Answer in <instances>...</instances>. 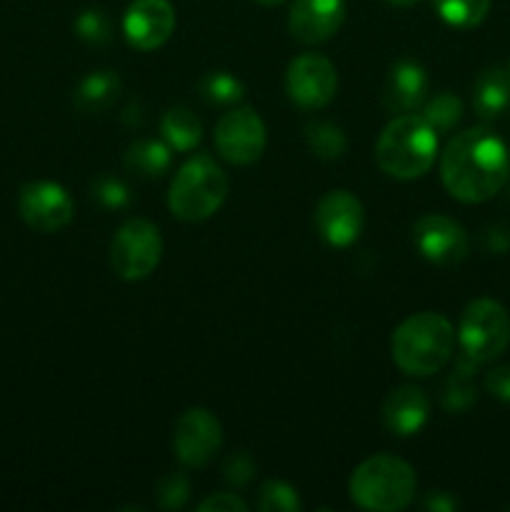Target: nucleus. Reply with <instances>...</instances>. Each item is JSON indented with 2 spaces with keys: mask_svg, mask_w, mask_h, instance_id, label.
<instances>
[{
  "mask_svg": "<svg viewBox=\"0 0 510 512\" xmlns=\"http://www.w3.org/2000/svg\"><path fill=\"white\" fill-rule=\"evenodd\" d=\"M510 173V155L490 128H470L455 135L440 158L445 190L460 203H485L495 198Z\"/></svg>",
  "mask_w": 510,
  "mask_h": 512,
  "instance_id": "f257e3e1",
  "label": "nucleus"
},
{
  "mask_svg": "<svg viewBox=\"0 0 510 512\" xmlns=\"http://www.w3.org/2000/svg\"><path fill=\"white\" fill-rule=\"evenodd\" d=\"M438 158V133L423 115L403 113L390 120L375 143V160L388 178H423Z\"/></svg>",
  "mask_w": 510,
  "mask_h": 512,
  "instance_id": "f03ea898",
  "label": "nucleus"
},
{
  "mask_svg": "<svg viewBox=\"0 0 510 512\" xmlns=\"http://www.w3.org/2000/svg\"><path fill=\"white\" fill-rule=\"evenodd\" d=\"M455 330L440 313H415L395 328L390 350L405 375H433L453 358Z\"/></svg>",
  "mask_w": 510,
  "mask_h": 512,
  "instance_id": "7ed1b4c3",
  "label": "nucleus"
},
{
  "mask_svg": "<svg viewBox=\"0 0 510 512\" xmlns=\"http://www.w3.org/2000/svg\"><path fill=\"white\" fill-rule=\"evenodd\" d=\"M415 470L395 455H373L350 475V498L358 508L400 512L415 498Z\"/></svg>",
  "mask_w": 510,
  "mask_h": 512,
  "instance_id": "20e7f679",
  "label": "nucleus"
},
{
  "mask_svg": "<svg viewBox=\"0 0 510 512\" xmlns=\"http://www.w3.org/2000/svg\"><path fill=\"white\" fill-rule=\"evenodd\" d=\"M228 198V175L210 155H195L180 165L170 183L168 208L183 223H203L223 208Z\"/></svg>",
  "mask_w": 510,
  "mask_h": 512,
  "instance_id": "39448f33",
  "label": "nucleus"
},
{
  "mask_svg": "<svg viewBox=\"0 0 510 512\" xmlns=\"http://www.w3.org/2000/svg\"><path fill=\"white\" fill-rule=\"evenodd\" d=\"M460 350L478 365L493 363L510 345V315L498 300L478 298L463 310L458 328Z\"/></svg>",
  "mask_w": 510,
  "mask_h": 512,
  "instance_id": "423d86ee",
  "label": "nucleus"
},
{
  "mask_svg": "<svg viewBox=\"0 0 510 512\" xmlns=\"http://www.w3.org/2000/svg\"><path fill=\"white\" fill-rule=\"evenodd\" d=\"M163 255V238L160 230L150 220L130 218L125 220L113 235L110 243V268L118 278L143 280L150 273H155Z\"/></svg>",
  "mask_w": 510,
  "mask_h": 512,
  "instance_id": "0eeeda50",
  "label": "nucleus"
},
{
  "mask_svg": "<svg viewBox=\"0 0 510 512\" xmlns=\"http://www.w3.org/2000/svg\"><path fill=\"white\" fill-rule=\"evenodd\" d=\"M285 90L298 108H325L338 93V70L325 55L303 53L290 60L285 73Z\"/></svg>",
  "mask_w": 510,
  "mask_h": 512,
  "instance_id": "6e6552de",
  "label": "nucleus"
},
{
  "mask_svg": "<svg viewBox=\"0 0 510 512\" xmlns=\"http://www.w3.org/2000/svg\"><path fill=\"white\" fill-rule=\"evenodd\" d=\"M265 143V123L253 108L228 110L215 125V148L230 165H250L260 160Z\"/></svg>",
  "mask_w": 510,
  "mask_h": 512,
  "instance_id": "1a4fd4ad",
  "label": "nucleus"
},
{
  "mask_svg": "<svg viewBox=\"0 0 510 512\" xmlns=\"http://www.w3.org/2000/svg\"><path fill=\"white\" fill-rule=\"evenodd\" d=\"M18 213L38 233H58L73 220L75 203L63 185L53 180H33L20 188Z\"/></svg>",
  "mask_w": 510,
  "mask_h": 512,
  "instance_id": "9d476101",
  "label": "nucleus"
},
{
  "mask_svg": "<svg viewBox=\"0 0 510 512\" xmlns=\"http://www.w3.org/2000/svg\"><path fill=\"white\" fill-rule=\"evenodd\" d=\"M223 445L220 420L208 408H190L175 420L173 448L175 455L188 468H203L218 455Z\"/></svg>",
  "mask_w": 510,
  "mask_h": 512,
  "instance_id": "9b49d317",
  "label": "nucleus"
},
{
  "mask_svg": "<svg viewBox=\"0 0 510 512\" xmlns=\"http://www.w3.org/2000/svg\"><path fill=\"white\" fill-rule=\"evenodd\" d=\"M363 225V203L348 190H330L315 205V230L330 248H350Z\"/></svg>",
  "mask_w": 510,
  "mask_h": 512,
  "instance_id": "f8f14e48",
  "label": "nucleus"
},
{
  "mask_svg": "<svg viewBox=\"0 0 510 512\" xmlns=\"http://www.w3.org/2000/svg\"><path fill=\"white\" fill-rule=\"evenodd\" d=\"M413 243L425 260L435 265H458L468 258V235L458 220L428 213L413 225Z\"/></svg>",
  "mask_w": 510,
  "mask_h": 512,
  "instance_id": "ddd939ff",
  "label": "nucleus"
},
{
  "mask_svg": "<svg viewBox=\"0 0 510 512\" xmlns=\"http://www.w3.org/2000/svg\"><path fill=\"white\" fill-rule=\"evenodd\" d=\"M175 10L170 0H133L123 15V33L135 50H155L170 40Z\"/></svg>",
  "mask_w": 510,
  "mask_h": 512,
  "instance_id": "4468645a",
  "label": "nucleus"
},
{
  "mask_svg": "<svg viewBox=\"0 0 510 512\" xmlns=\"http://www.w3.org/2000/svg\"><path fill=\"white\" fill-rule=\"evenodd\" d=\"M343 23V0H295L288 15L290 35L305 45L325 43L343 28Z\"/></svg>",
  "mask_w": 510,
  "mask_h": 512,
  "instance_id": "2eb2a0df",
  "label": "nucleus"
},
{
  "mask_svg": "<svg viewBox=\"0 0 510 512\" xmlns=\"http://www.w3.org/2000/svg\"><path fill=\"white\" fill-rule=\"evenodd\" d=\"M430 415V403L425 393L415 385H403L385 395L383 423L398 438H410L425 428Z\"/></svg>",
  "mask_w": 510,
  "mask_h": 512,
  "instance_id": "dca6fc26",
  "label": "nucleus"
},
{
  "mask_svg": "<svg viewBox=\"0 0 510 512\" xmlns=\"http://www.w3.org/2000/svg\"><path fill=\"white\" fill-rule=\"evenodd\" d=\"M428 93V73L415 60H398L390 68L383 88V103L390 113H410L420 108Z\"/></svg>",
  "mask_w": 510,
  "mask_h": 512,
  "instance_id": "f3484780",
  "label": "nucleus"
},
{
  "mask_svg": "<svg viewBox=\"0 0 510 512\" xmlns=\"http://www.w3.org/2000/svg\"><path fill=\"white\" fill-rule=\"evenodd\" d=\"M473 108L483 120H495L510 108V73L485 68L473 85Z\"/></svg>",
  "mask_w": 510,
  "mask_h": 512,
  "instance_id": "a211bd4d",
  "label": "nucleus"
},
{
  "mask_svg": "<svg viewBox=\"0 0 510 512\" xmlns=\"http://www.w3.org/2000/svg\"><path fill=\"white\" fill-rule=\"evenodd\" d=\"M170 163H173V153H170V145L163 143V140H135L123 155L125 170L145 180L160 178L163 173H168Z\"/></svg>",
  "mask_w": 510,
  "mask_h": 512,
  "instance_id": "6ab92c4d",
  "label": "nucleus"
},
{
  "mask_svg": "<svg viewBox=\"0 0 510 512\" xmlns=\"http://www.w3.org/2000/svg\"><path fill=\"white\" fill-rule=\"evenodd\" d=\"M120 90L123 83L115 70H93L75 90V105L85 113H100L118 100Z\"/></svg>",
  "mask_w": 510,
  "mask_h": 512,
  "instance_id": "aec40b11",
  "label": "nucleus"
},
{
  "mask_svg": "<svg viewBox=\"0 0 510 512\" xmlns=\"http://www.w3.org/2000/svg\"><path fill=\"white\" fill-rule=\"evenodd\" d=\"M475 373H478V363L470 360L468 355L460 353L455 360V370L448 378V385L443 390V408L448 413H465L475 405L478 390H475Z\"/></svg>",
  "mask_w": 510,
  "mask_h": 512,
  "instance_id": "412c9836",
  "label": "nucleus"
},
{
  "mask_svg": "<svg viewBox=\"0 0 510 512\" xmlns=\"http://www.w3.org/2000/svg\"><path fill=\"white\" fill-rule=\"evenodd\" d=\"M160 133H163V140L170 145V150L188 153L203 140V125L188 108H170L160 120Z\"/></svg>",
  "mask_w": 510,
  "mask_h": 512,
  "instance_id": "4be33fe9",
  "label": "nucleus"
},
{
  "mask_svg": "<svg viewBox=\"0 0 510 512\" xmlns=\"http://www.w3.org/2000/svg\"><path fill=\"white\" fill-rule=\"evenodd\" d=\"M305 140H308L310 153L320 160H338L348 150V138H345L343 130L333 123H325V120L305 125Z\"/></svg>",
  "mask_w": 510,
  "mask_h": 512,
  "instance_id": "5701e85b",
  "label": "nucleus"
},
{
  "mask_svg": "<svg viewBox=\"0 0 510 512\" xmlns=\"http://www.w3.org/2000/svg\"><path fill=\"white\" fill-rule=\"evenodd\" d=\"M433 8L453 28H475L488 15L490 0H433Z\"/></svg>",
  "mask_w": 510,
  "mask_h": 512,
  "instance_id": "b1692460",
  "label": "nucleus"
},
{
  "mask_svg": "<svg viewBox=\"0 0 510 512\" xmlns=\"http://www.w3.org/2000/svg\"><path fill=\"white\" fill-rule=\"evenodd\" d=\"M200 98L210 105H235L245 98V85L225 70L203 75L198 85Z\"/></svg>",
  "mask_w": 510,
  "mask_h": 512,
  "instance_id": "393cba45",
  "label": "nucleus"
},
{
  "mask_svg": "<svg viewBox=\"0 0 510 512\" xmlns=\"http://www.w3.org/2000/svg\"><path fill=\"white\" fill-rule=\"evenodd\" d=\"M423 118L428 120L430 128L435 133H448L463 118V100L455 93H438L435 98H430L423 108Z\"/></svg>",
  "mask_w": 510,
  "mask_h": 512,
  "instance_id": "a878e982",
  "label": "nucleus"
},
{
  "mask_svg": "<svg viewBox=\"0 0 510 512\" xmlns=\"http://www.w3.org/2000/svg\"><path fill=\"white\" fill-rule=\"evenodd\" d=\"M258 508L263 512H298L303 508L298 490L283 480H265L258 493Z\"/></svg>",
  "mask_w": 510,
  "mask_h": 512,
  "instance_id": "bb28decb",
  "label": "nucleus"
},
{
  "mask_svg": "<svg viewBox=\"0 0 510 512\" xmlns=\"http://www.w3.org/2000/svg\"><path fill=\"white\" fill-rule=\"evenodd\" d=\"M75 35L80 40L90 45H105L110 38H113V25H110V18L105 10L100 8H88L75 18Z\"/></svg>",
  "mask_w": 510,
  "mask_h": 512,
  "instance_id": "cd10ccee",
  "label": "nucleus"
},
{
  "mask_svg": "<svg viewBox=\"0 0 510 512\" xmlns=\"http://www.w3.org/2000/svg\"><path fill=\"white\" fill-rule=\"evenodd\" d=\"M155 498L163 510H180L190 498V480L183 473H168L155 488Z\"/></svg>",
  "mask_w": 510,
  "mask_h": 512,
  "instance_id": "c85d7f7f",
  "label": "nucleus"
},
{
  "mask_svg": "<svg viewBox=\"0 0 510 512\" xmlns=\"http://www.w3.org/2000/svg\"><path fill=\"white\" fill-rule=\"evenodd\" d=\"M93 200H98V203L108 210H125L133 203L128 185L120 178H113V175H103V178L95 180Z\"/></svg>",
  "mask_w": 510,
  "mask_h": 512,
  "instance_id": "c756f323",
  "label": "nucleus"
},
{
  "mask_svg": "<svg viewBox=\"0 0 510 512\" xmlns=\"http://www.w3.org/2000/svg\"><path fill=\"white\" fill-rule=\"evenodd\" d=\"M223 473H225V480H228V483H233V485L250 483V480H253V475H255L253 458H250L245 450H240V453L230 455V458L225 460Z\"/></svg>",
  "mask_w": 510,
  "mask_h": 512,
  "instance_id": "7c9ffc66",
  "label": "nucleus"
},
{
  "mask_svg": "<svg viewBox=\"0 0 510 512\" xmlns=\"http://www.w3.org/2000/svg\"><path fill=\"white\" fill-rule=\"evenodd\" d=\"M200 512H245L248 503L243 498H238L235 493H215L210 498H205L203 503H198Z\"/></svg>",
  "mask_w": 510,
  "mask_h": 512,
  "instance_id": "2f4dec72",
  "label": "nucleus"
},
{
  "mask_svg": "<svg viewBox=\"0 0 510 512\" xmlns=\"http://www.w3.org/2000/svg\"><path fill=\"white\" fill-rule=\"evenodd\" d=\"M485 390H488L493 398L510 403V365H500V368L490 370L485 375Z\"/></svg>",
  "mask_w": 510,
  "mask_h": 512,
  "instance_id": "473e14b6",
  "label": "nucleus"
},
{
  "mask_svg": "<svg viewBox=\"0 0 510 512\" xmlns=\"http://www.w3.org/2000/svg\"><path fill=\"white\" fill-rule=\"evenodd\" d=\"M423 505H425V510H430V512L458 510V500H455L450 493H445V490H430V493L425 495Z\"/></svg>",
  "mask_w": 510,
  "mask_h": 512,
  "instance_id": "72a5a7b5",
  "label": "nucleus"
},
{
  "mask_svg": "<svg viewBox=\"0 0 510 512\" xmlns=\"http://www.w3.org/2000/svg\"><path fill=\"white\" fill-rule=\"evenodd\" d=\"M388 5H393V8H410V5H415L418 0H385Z\"/></svg>",
  "mask_w": 510,
  "mask_h": 512,
  "instance_id": "f704fd0d",
  "label": "nucleus"
},
{
  "mask_svg": "<svg viewBox=\"0 0 510 512\" xmlns=\"http://www.w3.org/2000/svg\"><path fill=\"white\" fill-rule=\"evenodd\" d=\"M258 3H263V5H280V3H285V0H258Z\"/></svg>",
  "mask_w": 510,
  "mask_h": 512,
  "instance_id": "c9c22d12",
  "label": "nucleus"
},
{
  "mask_svg": "<svg viewBox=\"0 0 510 512\" xmlns=\"http://www.w3.org/2000/svg\"><path fill=\"white\" fill-rule=\"evenodd\" d=\"M508 73H510V68H508Z\"/></svg>",
  "mask_w": 510,
  "mask_h": 512,
  "instance_id": "e433bc0d",
  "label": "nucleus"
}]
</instances>
